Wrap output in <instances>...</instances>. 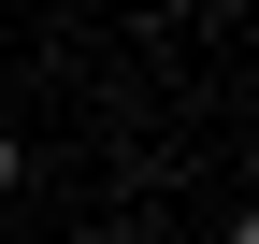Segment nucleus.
<instances>
[{"label":"nucleus","instance_id":"obj_1","mask_svg":"<svg viewBox=\"0 0 259 244\" xmlns=\"http://www.w3.org/2000/svg\"><path fill=\"white\" fill-rule=\"evenodd\" d=\"M15 187H29V158H15V130H0V201H15Z\"/></svg>","mask_w":259,"mask_h":244}]
</instances>
